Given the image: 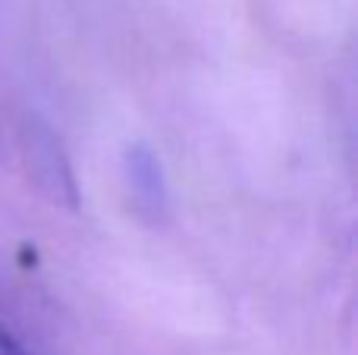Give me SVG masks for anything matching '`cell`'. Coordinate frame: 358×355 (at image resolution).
I'll return each mask as SVG.
<instances>
[{
  "label": "cell",
  "mask_w": 358,
  "mask_h": 355,
  "mask_svg": "<svg viewBox=\"0 0 358 355\" xmlns=\"http://www.w3.org/2000/svg\"><path fill=\"white\" fill-rule=\"evenodd\" d=\"M0 355H31V352L25 349V346L19 343V340L13 337L6 327H0Z\"/></svg>",
  "instance_id": "6da1fadb"
}]
</instances>
